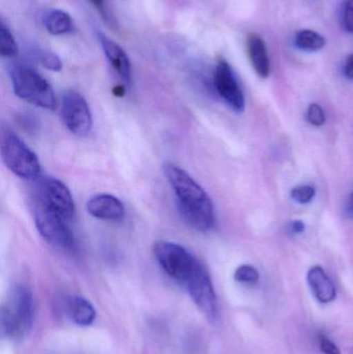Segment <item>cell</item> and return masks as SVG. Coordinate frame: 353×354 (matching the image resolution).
Wrapping results in <instances>:
<instances>
[{"instance_id":"cell-1","label":"cell","mask_w":353,"mask_h":354,"mask_svg":"<svg viewBox=\"0 0 353 354\" xmlns=\"http://www.w3.org/2000/svg\"><path fill=\"white\" fill-rule=\"evenodd\" d=\"M163 172L184 220L201 232L211 230L215 225V210L207 192L182 168L171 162L164 164Z\"/></svg>"},{"instance_id":"cell-2","label":"cell","mask_w":353,"mask_h":354,"mask_svg":"<svg viewBox=\"0 0 353 354\" xmlns=\"http://www.w3.org/2000/svg\"><path fill=\"white\" fill-rule=\"evenodd\" d=\"M35 299L30 288L18 284L10 291L0 311L2 336L12 340L25 338L32 328Z\"/></svg>"},{"instance_id":"cell-3","label":"cell","mask_w":353,"mask_h":354,"mask_svg":"<svg viewBox=\"0 0 353 354\" xmlns=\"http://www.w3.org/2000/svg\"><path fill=\"white\" fill-rule=\"evenodd\" d=\"M10 80L15 95L23 101L43 109H55L53 88L37 71L26 66H15L10 71Z\"/></svg>"},{"instance_id":"cell-4","label":"cell","mask_w":353,"mask_h":354,"mask_svg":"<svg viewBox=\"0 0 353 354\" xmlns=\"http://www.w3.org/2000/svg\"><path fill=\"white\" fill-rule=\"evenodd\" d=\"M153 254L162 270L184 287L203 266L191 252L178 243L157 241Z\"/></svg>"},{"instance_id":"cell-5","label":"cell","mask_w":353,"mask_h":354,"mask_svg":"<svg viewBox=\"0 0 353 354\" xmlns=\"http://www.w3.org/2000/svg\"><path fill=\"white\" fill-rule=\"evenodd\" d=\"M0 151L4 165L15 176L26 180L39 178L41 164L37 155L16 135H3Z\"/></svg>"},{"instance_id":"cell-6","label":"cell","mask_w":353,"mask_h":354,"mask_svg":"<svg viewBox=\"0 0 353 354\" xmlns=\"http://www.w3.org/2000/svg\"><path fill=\"white\" fill-rule=\"evenodd\" d=\"M35 223L41 236L52 247L61 250H72L74 236L68 221L57 212L35 202Z\"/></svg>"},{"instance_id":"cell-7","label":"cell","mask_w":353,"mask_h":354,"mask_svg":"<svg viewBox=\"0 0 353 354\" xmlns=\"http://www.w3.org/2000/svg\"><path fill=\"white\" fill-rule=\"evenodd\" d=\"M35 202L57 212L68 222L75 214L74 199L68 187L59 179L52 176L37 178Z\"/></svg>"},{"instance_id":"cell-8","label":"cell","mask_w":353,"mask_h":354,"mask_svg":"<svg viewBox=\"0 0 353 354\" xmlns=\"http://www.w3.org/2000/svg\"><path fill=\"white\" fill-rule=\"evenodd\" d=\"M60 114L66 128L76 136H86L93 129L90 108L85 97L77 91L62 93Z\"/></svg>"},{"instance_id":"cell-9","label":"cell","mask_w":353,"mask_h":354,"mask_svg":"<svg viewBox=\"0 0 353 354\" xmlns=\"http://www.w3.org/2000/svg\"><path fill=\"white\" fill-rule=\"evenodd\" d=\"M184 288L195 305L209 320H217L219 313L217 295L211 277L204 266L191 279Z\"/></svg>"},{"instance_id":"cell-10","label":"cell","mask_w":353,"mask_h":354,"mask_svg":"<svg viewBox=\"0 0 353 354\" xmlns=\"http://www.w3.org/2000/svg\"><path fill=\"white\" fill-rule=\"evenodd\" d=\"M213 84L220 97L233 111L238 113L244 111L246 106L244 93L236 80L231 66L225 60H220L216 66Z\"/></svg>"},{"instance_id":"cell-11","label":"cell","mask_w":353,"mask_h":354,"mask_svg":"<svg viewBox=\"0 0 353 354\" xmlns=\"http://www.w3.org/2000/svg\"><path fill=\"white\" fill-rule=\"evenodd\" d=\"M87 212L99 220L117 222L124 216V207L122 201L110 194H97L89 198L86 203Z\"/></svg>"},{"instance_id":"cell-12","label":"cell","mask_w":353,"mask_h":354,"mask_svg":"<svg viewBox=\"0 0 353 354\" xmlns=\"http://www.w3.org/2000/svg\"><path fill=\"white\" fill-rule=\"evenodd\" d=\"M97 37L104 53L113 70L117 73L124 84L130 85L132 81V66L124 50L103 32H99Z\"/></svg>"},{"instance_id":"cell-13","label":"cell","mask_w":353,"mask_h":354,"mask_svg":"<svg viewBox=\"0 0 353 354\" xmlns=\"http://www.w3.org/2000/svg\"><path fill=\"white\" fill-rule=\"evenodd\" d=\"M309 287L315 299L321 304H329L336 299L337 291L333 281L321 266H313L307 274Z\"/></svg>"},{"instance_id":"cell-14","label":"cell","mask_w":353,"mask_h":354,"mask_svg":"<svg viewBox=\"0 0 353 354\" xmlns=\"http://www.w3.org/2000/svg\"><path fill=\"white\" fill-rule=\"evenodd\" d=\"M64 310L70 322L79 326H91L97 318V312L93 306L79 295L66 297Z\"/></svg>"},{"instance_id":"cell-15","label":"cell","mask_w":353,"mask_h":354,"mask_svg":"<svg viewBox=\"0 0 353 354\" xmlns=\"http://www.w3.org/2000/svg\"><path fill=\"white\" fill-rule=\"evenodd\" d=\"M247 48L255 72L260 78L267 79L271 74V62L265 41L258 35L252 33L247 39Z\"/></svg>"},{"instance_id":"cell-16","label":"cell","mask_w":353,"mask_h":354,"mask_svg":"<svg viewBox=\"0 0 353 354\" xmlns=\"http://www.w3.org/2000/svg\"><path fill=\"white\" fill-rule=\"evenodd\" d=\"M44 26L50 35H66L73 30V20L68 12L52 10L44 17Z\"/></svg>"},{"instance_id":"cell-17","label":"cell","mask_w":353,"mask_h":354,"mask_svg":"<svg viewBox=\"0 0 353 354\" xmlns=\"http://www.w3.org/2000/svg\"><path fill=\"white\" fill-rule=\"evenodd\" d=\"M294 43L303 51L316 52L325 47V39L317 31L303 29L296 33Z\"/></svg>"},{"instance_id":"cell-18","label":"cell","mask_w":353,"mask_h":354,"mask_svg":"<svg viewBox=\"0 0 353 354\" xmlns=\"http://www.w3.org/2000/svg\"><path fill=\"white\" fill-rule=\"evenodd\" d=\"M18 53V46L10 29L3 22L0 25V54L2 57H14Z\"/></svg>"},{"instance_id":"cell-19","label":"cell","mask_w":353,"mask_h":354,"mask_svg":"<svg viewBox=\"0 0 353 354\" xmlns=\"http://www.w3.org/2000/svg\"><path fill=\"white\" fill-rule=\"evenodd\" d=\"M35 58L44 66L49 71L53 72H59L62 68V62L60 58L53 52L48 50L39 49L35 51Z\"/></svg>"},{"instance_id":"cell-20","label":"cell","mask_w":353,"mask_h":354,"mask_svg":"<svg viewBox=\"0 0 353 354\" xmlns=\"http://www.w3.org/2000/svg\"><path fill=\"white\" fill-rule=\"evenodd\" d=\"M260 274L254 266L244 264L238 266L234 272V280L242 284H255L258 282Z\"/></svg>"},{"instance_id":"cell-21","label":"cell","mask_w":353,"mask_h":354,"mask_svg":"<svg viewBox=\"0 0 353 354\" xmlns=\"http://www.w3.org/2000/svg\"><path fill=\"white\" fill-rule=\"evenodd\" d=\"M316 195V189L313 185H305L292 189L290 196L292 200L300 204H308L314 199Z\"/></svg>"},{"instance_id":"cell-22","label":"cell","mask_w":353,"mask_h":354,"mask_svg":"<svg viewBox=\"0 0 353 354\" xmlns=\"http://www.w3.org/2000/svg\"><path fill=\"white\" fill-rule=\"evenodd\" d=\"M307 122L314 127H321L325 122V114L323 107L318 104H311L307 110Z\"/></svg>"},{"instance_id":"cell-23","label":"cell","mask_w":353,"mask_h":354,"mask_svg":"<svg viewBox=\"0 0 353 354\" xmlns=\"http://www.w3.org/2000/svg\"><path fill=\"white\" fill-rule=\"evenodd\" d=\"M343 26L348 33L353 35V0H346L344 3Z\"/></svg>"},{"instance_id":"cell-24","label":"cell","mask_w":353,"mask_h":354,"mask_svg":"<svg viewBox=\"0 0 353 354\" xmlns=\"http://www.w3.org/2000/svg\"><path fill=\"white\" fill-rule=\"evenodd\" d=\"M319 344H321V351L325 354H341L339 347L333 341L330 340L327 337L321 336Z\"/></svg>"},{"instance_id":"cell-25","label":"cell","mask_w":353,"mask_h":354,"mask_svg":"<svg viewBox=\"0 0 353 354\" xmlns=\"http://www.w3.org/2000/svg\"><path fill=\"white\" fill-rule=\"evenodd\" d=\"M344 74L350 80H353V53L348 56L344 64Z\"/></svg>"},{"instance_id":"cell-26","label":"cell","mask_w":353,"mask_h":354,"mask_svg":"<svg viewBox=\"0 0 353 354\" xmlns=\"http://www.w3.org/2000/svg\"><path fill=\"white\" fill-rule=\"evenodd\" d=\"M89 1H90L91 3H93V6L99 10V12L103 15L104 18L107 17V12H106L105 8V0H89Z\"/></svg>"},{"instance_id":"cell-27","label":"cell","mask_w":353,"mask_h":354,"mask_svg":"<svg viewBox=\"0 0 353 354\" xmlns=\"http://www.w3.org/2000/svg\"><path fill=\"white\" fill-rule=\"evenodd\" d=\"M290 230L292 233H302L305 230V224L302 221H294L290 226Z\"/></svg>"},{"instance_id":"cell-28","label":"cell","mask_w":353,"mask_h":354,"mask_svg":"<svg viewBox=\"0 0 353 354\" xmlns=\"http://www.w3.org/2000/svg\"><path fill=\"white\" fill-rule=\"evenodd\" d=\"M350 208H352V212H353V192L352 194V198H350Z\"/></svg>"}]
</instances>
